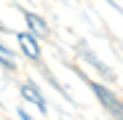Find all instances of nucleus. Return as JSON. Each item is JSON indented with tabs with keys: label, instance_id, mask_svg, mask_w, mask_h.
<instances>
[{
	"label": "nucleus",
	"instance_id": "nucleus-5",
	"mask_svg": "<svg viewBox=\"0 0 123 120\" xmlns=\"http://www.w3.org/2000/svg\"><path fill=\"white\" fill-rule=\"evenodd\" d=\"M0 62H6V64H8V67H11V64H13V53H11V51H8V48H3V46H0Z\"/></svg>",
	"mask_w": 123,
	"mask_h": 120
},
{
	"label": "nucleus",
	"instance_id": "nucleus-4",
	"mask_svg": "<svg viewBox=\"0 0 123 120\" xmlns=\"http://www.w3.org/2000/svg\"><path fill=\"white\" fill-rule=\"evenodd\" d=\"M24 19H27V24H30V29H32V32H37V35H48V27L43 24V19H37L35 13H27Z\"/></svg>",
	"mask_w": 123,
	"mask_h": 120
},
{
	"label": "nucleus",
	"instance_id": "nucleus-3",
	"mask_svg": "<svg viewBox=\"0 0 123 120\" xmlns=\"http://www.w3.org/2000/svg\"><path fill=\"white\" fill-rule=\"evenodd\" d=\"M16 40H19L22 51H24V53H27L30 59H40V48H37V43H35V40H32L30 35H19Z\"/></svg>",
	"mask_w": 123,
	"mask_h": 120
},
{
	"label": "nucleus",
	"instance_id": "nucleus-2",
	"mask_svg": "<svg viewBox=\"0 0 123 120\" xmlns=\"http://www.w3.org/2000/svg\"><path fill=\"white\" fill-rule=\"evenodd\" d=\"M22 96L27 99V102H32V104H37L40 109H43L46 112V99H43V93H40V91H35V86H22Z\"/></svg>",
	"mask_w": 123,
	"mask_h": 120
},
{
	"label": "nucleus",
	"instance_id": "nucleus-1",
	"mask_svg": "<svg viewBox=\"0 0 123 120\" xmlns=\"http://www.w3.org/2000/svg\"><path fill=\"white\" fill-rule=\"evenodd\" d=\"M91 88H94V93H96V99H99V102L102 104H105L118 120H123V102H120V99L115 96V93H110L105 86H99V83H91Z\"/></svg>",
	"mask_w": 123,
	"mask_h": 120
}]
</instances>
